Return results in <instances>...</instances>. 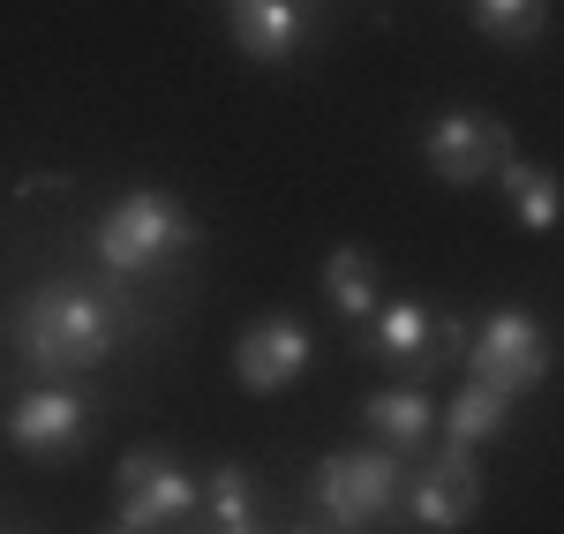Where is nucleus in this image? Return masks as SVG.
I'll list each match as a JSON object with an SVG mask.
<instances>
[{"mask_svg":"<svg viewBox=\"0 0 564 534\" xmlns=\"http://www.w3.org/2000/svg\"><path fill=\"white\" fill-rule=\"evenodd\" d=\"M129 331H135V309L113 286H98V279H39L23 294V309H15V355L31 361L45 384H68V377H90Z\"/></svg>","mask_w":564,"mask_h":534,"instance_id":"1","label":"nucleus"},{"mask_svg":"<svg viewBox=\"0 0 564 534\" xmlns=\"http://www.w3.org/2000/svg\"><path fill=\"white\" fill-rule=\"evenodd\" d=\"M188 249H196V219L166 188H129L98 219V264L113 271V279H151V271H166Z\"/></svg>","mask_w":564,"mask_h":534,"instance_id":"2","label":"nucleus"},{"mask_svg":"<svg viewBox=\"0 0 564 534\" xmlns=\"http://www.w3.org/2000/svg\"><path fill=\"white\" fill-rule=\"evenodd\" d=\"M361 347L377 361H391V369H406V384H430L444 361H459L467 324L422 309V302H377V316L361 324Z\"/></svg>","mask_w":564,"mask_h":534,"instance_id":"3","label":"nucleus"},{"mask_svg":"<svg viewBox=\"0 0 564 534\" xmlns=\"http://www.w3.org/2000/svg\"><path fill=\"white\" fill-rule=\"evenodd\" d=\"M316 504H324L332 527H377L399 504V451H384V445L332 451L316 467Z\"/></svg>","mask_w":564,"mask_h":534,"instance_id":"4","label":"nucleus"},{"mask_svg":"<svg viewBox=\"0 0 564 534\" xmlns=\"http://www.w3.org/2000/svg\"><path fill=\"white\" fill-rule=\"evenodd\" d=\"M459 361H467L475 384L505 392V400H520V392H534V384L550 377V339H542V324H534L527 309H497L475 339L459 347Z\"/></svg>","mask_w":564,"mask_h":534,"instance_id":"5","label":"nucleus"},{"mask_svg":"<svg viewBox=\"0 0 564 534\" xmlns=\"http://www.w3.org/2000/svg\"><path fill=\"white\" fill-rule=\"evenodd\" d=\"M113 497H121V504H113L121 527L159 534V527H174V520L196 512V475H188L166 445H135L129 459H121V475H113Z\"/></svg>","mask_w":564,"mask_h":534,"instance_id":"6","label":"nucleus"},{"mask_svg":"<svg viewBox=\"0 0 564 534\" xmlns=\"http://www.w3.org/2000/svg\"><path fill=\"white\" fill-rule=\"evenodd\" d=\"M505 159H512V129H505L497 113L452 106V113H436L430 129H422V166H430L436 181H452V188H475V181H489Z\"/></svg>","mask_w":564,"mask_h":534,"instance_id":"7","label":"nucleus"},{"mask_svg":"<svg viewBox=\"0 0 564 534\" xmlns=\"http://www.w3.org/2000/svg\"><path fill=\"white\" fill-rule=\"evenodd\" d=\"M308 324L286 309L257 316V324H241V339H234V377H241V392H257V400H271V392H286V384H302L308 369Z\"/></svg>","mask_w":564,"mask_h":534,"instance_id":"8","label":"nucleus"},{"mask_svg":"<svg viewBox=\"0 0 564 534\" xmlns=\"http://www.w3.org/2000/svg\"><path fill=\"white\" fill-rule=\"evenodd\" d=\"M399 497H406V520H414V527L459 534L481 512V475H475L467 451H436V459L414 467V482H399Z\"/></svg>","mask_w":564,"mask_h":534,"instance_id":"9","label":"nucleus"},{"mask_svg":"<svg viewBox=\"0 0 564 534\" xmlns=\"http://www.w3.org/2000/svg\"><path fill=\"white\" fill-rule=\"evenodd\" d=\"M84 429H90V406L68 384H39V392H23L8 406V445L23 459H68L84 445Z\"/></svg>","mask_w":564,"mask_h":534,"instance_id":"10","label":"nucleus"},{"mask_svg":"<svg viewBox=\"0 0 564 534\" xmlns=\"http://www.w3.org/2000/svg\"><path fill=\"white\" fill-rule=\"evenodd\" d=\"M226 31H234V45L249 53V61H263V68H279V61H294L302 53V0H226Z\"/></svg>","mask_w":564,"mask_h":534,"instance_id":"11","label":"nucleus"},{"mask_svg":"<svg viewBox=\"0 0 564 534\" xmlns=\"http://www.w3.org/2000/svg\"><path fill=\"white\" fill-rule=\"evenodd\" d=\"M361 422L377 429L384 451H422L436 437V400H430V384H391V392H369Z\"/></svg>","mask_w":564,"mask_h":534,"instance_id":"12","label":"nucleus"},{"mask_svg":"<svg viewBox=\"0 0 564 534\" xmlns=\"http://www.w3.org/2000/svg\"><path fill=\"white\" fill-rule=\"evenodd\" d=\"M505 422H512V400L467 377L452 392V406H444V451H481L489 437H505Z\"/></svg>","mask_w":564,"mask_h":534,"instance_id":"13","label":"nucleus"},{"mask_svg":"<svg viewBox=\"0 0 564 534\" xmlns=\"http://www.w3.org/2000/svg\"><path fill=\"white\" fill-rule=\"evenodd\" d=\"M324 294H332V309L347 316V324H369L377 302H384V279H377V257L369 249H332L324 257Z\"/></svg>","mask_w":564,"mask_h":534,"instance_id":"14","label":"nucleus"},{"mask_svg":"<svg viewBox=\"0 0 564 534\" xmlns=\"http://www.w3.org/2000/svg\"><path fill=\"white\" fill-rule=\"evenodd\" d=\"M489 181L505 188V204H512V219H520L527 233H550V226H557V174H550V166H534V159H505Z\"/></svg>","mask_w":564,"mask_h":534,"instance_id":"15","label":"nucleus"},{"mask_svg":"<svg viewBox=\"0 0 564 534\" xmlns=\"http://www.w3.org/2000/svg\"><path fill=\"white\" fill-rule=\"evenodd\" d=\"M196 504L212 512V527H257V482H249V467H241V459L212 467V475L196 482Z\"/></svg>","mask_w":564,"mask_h":534,"instance_id":"16","label":"nucleus"},{"mask_svg":"<svg viewBox=\"0 0 564 534\" xmlns=\"http://www.w3.org/2000/svg\"><path fill=\"white\" fill-rule=\"evenodd\" d=\"M542 15H550V0H475V23L497 45H534L542 39Z\"/></svg>","mask_w":564,"mask_h":534,"instance_id":"17","label":"nucleus"},{"mask_svg":"<svg viewBox=\"0 0 564 534\" xmlns=\"http://www.w3.org/2000/svg\"><path fill=\"white\" fill-rule=\"evenodd\" d=\"M212 534H257V527H212Z\"/></svg>","mask_w":564,"mask_h":534,"instance_id":"18","label":"nucleus"},{"mask_svg":"<svg viewBox=\"0 0 564 534\" xmlns=\"http://www.w3.org/2000/svg\"><path fill=\"white\" fill-rule=\"evenodd\" d=\"M294 534H324V527H294Z\"/></svg>","mask_w":564,"mask_h":534,"instance_id":"19","label":"nucleus"},{"mask_svg":"<svg viewBox=\"0 0 564 534\" xmlns=\"http://www.w3.org/2000/svg\"><path fill=\"white\" fill-rule=\"evenodd\" d=\"M113 534H135V527H113Z\"/></svg>","mask_w":564,"mask_h":534,"instance_id":"20","label":"nucleus"}]
</instances>
